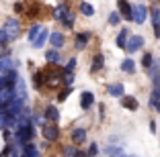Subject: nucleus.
I'll return each mask as SVG.
<instances>
[{
  "instance_id": "6e6552de",
  "label": "nucleus",
  "mask_w": 160,
  "mask_h": 157,
  "mask_svg": "<svg viewBox=\"0 0 160 157\" xmlns=\"http://www.w3.org/2000/svg\"><path fill=\"white\" fill-rule=\"evenodd\" d=\"M60 21L64 23V27H66V29H72V25H74V14H72V12H70L68 8H62Z\"/></svg>"
},
{
  "instance_id": "f03ea898",
  "label": "nucleus",
  "mask_w": 160,
  "mask_h": 157,
  "mask_svg": "<svg viewBox=\"0 0 160 157\" xmlns=\"http://www.w3.org/2000/svg\"><path fill=\"white\" fill-rule=\"evenodd\" d=\"M4 31H6V35H8V39H17L21 35V23L17 19H6Z\"/></svg>"
},
{
  "instance_id": "4be33fe9",
  "label": "nucleus",
  "mask_w": 160,
  "mask_h": 157,
  "mask_svg": "<svg viewBox=\"0 0 160 157\" xmlns=\"http://www.w3.org/2000/svg\"><path fill=\"white\" fill-rule=\"evenodd\" d=\"M39 31H41V27H39V25H33V27L29 29V35H27V37H29V43L35 41V37L39 35Z\"/></svg>"
},
{
  "instance_id": "f3484780",
  "label": "nucleus",
  "mask_w": 160,
  "mask_h": 157,
  "mask_svg": "<svg viewBox=\"0 0 160 157\" xmlns=\"http://www.w3.org/2000/svg\"><path fill=\"white\" fill-rule=\"evenodd\" d=\"M103 61H105V57L101 55V53H97V55L92 57V65H90V72H99V69L103 67Z\"/></svg>"
},
{
  "instance_id": "5701e85b",
  "label": "nucleus",
  "mask_w": 160,
  "mask_h": 157,
  "mask_svg": "<svg viewBox=\"0 0 160 157\" xmlns=\"http://www.w3.org/2000/svg\"><path fill=\"white\" fill-rule=\"evenodd\" d=\"M152 80H154L156 84H160V63H152Z\"/></svg>"
},
{
  "instance_id": "4468645a",
  "label": "nucleus",
  "mask_w": 160,
  "mask_h": 157,
  "mask_svg": "<svg viewBox=\"0 0 160 157\" xmlns=\"http://www.w3.org/2000/svg\"><path fill=\"white\" fill-rule=\"evenodd\" d=\"M84 139H86V131H84V129H80V127H78V129L72 131V141H74L76 145H80Z\"/></svg>"
},
{
  "instance_id": "f257e3e1",
  "label": "nucleus",
  "mask_w": 160,
  "mask_h": 157,
  "mask_svg": "<svg viewBox=\"0 0 160 157\" xmlns=\"http://www.w3.org/2000/svg\"><path fill=\"white\" fill-rule=\"evenodd\" d=\"M33 135H35V129L31 127V122L29 120H21L19 125H17V141L19 143H23V145H27L31 139H33Z\"/></svg>"
},
{
  "instance_id": "1a4fd4ad",
  "label": "nucleus",
  "mask_w": 160,
  "mask_h": 157,
  "mask_svg": "<svg viewBox=\"0 0 160 157\" xmlns=\"http://www.w3.org/2000/svg\"><path fill=\"white\" fill-rule=\"evenodd\" d=\"M92 104H94V96L90 92H82L80 94V106L84 108V110H88Z\"/></svg>"
},
{
  "instance_id": "7ed1b4c3",
  "label": "nucleus",
  "mask_w": 160,
  "mask_h": 157,
  "mask_svg": "<svg viewBox=\"0 0 160 157\" xmlns=\"http://www.w3.org/2000/svg\"><path fill=\"white\" fill-rule=\"evenodd\" d=\"M117 6H119V14H121L123 19L133 21V6L129 4L127 0H119V2H117Z\"/></svg>"
},
{
  "instance_id": "393cba45",
  "label": "nucleus",
  "mask_w": 160,
  "mask_h": 157,
  "mask_svg": "<svg viewBox=\"0 0 160 157\" xmlns=\"http://www.w3.org/2000/svg\"><path fill=\"white\" fill-rule=\"evenodd\" d=\"M37 10H39V6H37V2H33V4H27V12H25V14H27V16H37Z\"/></svg>"
},
{
  "instance_id": "a211bd4d",
  "label": "nucleus",
  "mask_w": 160,
  "mask_h": 157,
  "mask_svg": "<svg viewBox=\"0 0 160 157\" xmlns=\"http://www.w3.org/2000/svg\"><path fill=\"white\" fill-rule=\"evenodd\" d=\"M86 43H88V33H82L76 37V49H84Z\"/></svg>"
},
{
  "instance_id": "39448f33",
  "label": "nucleus",
  "mask_w": 160,
  "mask_h": 157,
  "mask_svg": "<svg viewBox=\"0 0 160 157\" xmlns=\"http://www.w3.org/2000/svg\"><path fill=\"white\" fill-rule=\"evenodd\" d=\"M12 98H17V100H21V102L27 100V86H25V80L17 78V90L12 92Z\"/></svg>"
},
{
  "instance_id": "6ab92c4d",
  "label": "nucleus",
  "mask_w": 160,
  "mask_h": 157,
  "mask_svg": "<svg viewBox=\"0 0 160 157\" xmlns=\"http://www.w3.org/2000/svg\"><path fill=\"white\" fill-rule=\"evenodd\" d=\"M127 35H129V31L127 29H121V33L117 35V47H123L125 49V43H127Z\"/></svg>"
},
{
  "instance_id": "72a5a7b5",
  "label": "nucleus",
  "mask_w": 160,
  "mask_h": 157,
  "mask_svg": "<svg viewBox=\"0 0 160 157\" xmlns=\"http://www.w3.org/2000/svg\"><path fill=\"white\" fill-rule=\"evenodd\" d=\"M97 153H99V147H97V145H90V149H88V155H97Z\"/></svg>"
},
{
  "instance_id": "9d476101",
  "label": "nucleus",
  "mask_w": 160,
  "mask_h": 157,
  "mask_svg": "<svg viewBox=\"0 0 160 157\" xmlns=\"http://www.w3.org/2000/svg\"><path fill=\"white\" fill-rule=\"evenodd\" d=\"M121 106L123 108H129V110H138V100L136 98H132V96H121Z\"/></svg>"
},
{
  "instance_id": "412c9836",
  "label": "nucleus",
  "mask_w": 160,
  "mask_h": 157,
  "mask_svg": "<svg viewBox=\"0 0 160 157\" xmlns=\"http://www.w3.org/2000/svg\"><path fill=\"white\" fill-rule=\"evenodd\" d=\"M121 69L125 72V74H133V72H136V63H133V59H125L121 63Z\"/></svg>"
},
{
  "instance_id": "423d86ee",
  "label": "nucleus",
  "mask_w": 160,
  "mask_h": 157,
  "mask_svg": "<svg viewBox=\"0 0 160 157\" xmlns=\"http://www.w3.org/2000/svg\"><path fill=\"white\" fill-rule=\"evenodd\" d=\"M43 137H45L47 141H56V139L60 137V129H58L56 125H45L43 127Z\"/></svg>"
},
{
  "instance_id": "a878e982",
  "label": "nucleus",
  "mask_w": 160,
  "mask_h": 157,
  "mask_svg": "<svg viewBox=\"0 0 160 157\" xmlns=\"http://www.w3.org/2000/svg\"><path fill=\"white\" fill-rule=\"evenodd\" d=\"M152 63H154V61H152V55H150V53H146V55L142 57V65H144V69H150Z\"/></svg>"
},
{
  "instance_id": "b1692460",
  "label": "nucleus",
  "mask_w": 160,
  "mask_h": 157,
  "mask_svg": "<svg viewBox=\"0 0 160 157\" xmlns=\"http://www.w3.org/2000/svg\"><path fill=\"white\" fill-rule=\"evenodd\" d=\"M45 59L52 61V63H58V61H60V55H58L56 49H52V51H47V53H45Z\"/></svg>"
},
{
  "instance_id": "aec40b11",
  "label": "nucleus",
  "mask_w": 160,
  "mask_h": 157,
  "mask_svg": "<svg viewBox=\"0 0 160 157\" xmlns=\"http://www.w3.org/2000/svg\"><path fill=\"white\" fill-rule=\"evenodd\" d=\"M80 12L84 14V16H92L94 8H92V4H88V2H80Z\"/></svg>"
},
{
  "instance_id": "9b49d317",
  "label": "nucleus",
  "mask_w": 160,
  "mask_h": 157,
  "mask_svg": "<svg viewBox=\"0 0 160 157\" xmlns=\"http://www.w3.org/2000/svg\"><path fill=\"white\" fill-rule=\"evenodd\" d=\"M150 14H152V25H154V35L160 37V8H154Z\"/></svg>"
},
{
  "instance_id": "7c9ffc66",
  "label": "nucleus",
  "mask_w": 160,
  "mask_h": 157,
  "mask_svg": "<svg viewBox=\"0 0 160 157\" xmlns=\"http://www.w3.org/2000/svg\"><path fill=\"white\" fill-rule=\"evenodd\" d=\"M74 67H76V59H70L68 65L64 67V72H66V74H72V69H74Z\"/></svg>"
},
{
  "instance_id": "2eb2a0df",
  "label": "nucleus",
  "mask_w": 160,
  "mask_h": 157,
  "mask_svg": "<svg viewBox=\"0 0 160 157\" xmlns=\"http://www.w3.org/2000/svg\"><path fill=\"white\" fill-rule=\"evenodd\" d=\"M45 41H47V31H45V29H41L39 35L35 37V41H33V47H35V49H39V47L45 45Z\"/></svg>"
},
{
  "instance_id": "ddd939ff",
  "label": "nucleus",
  "mask_w": 160,
  "mask_h": 157,
  "mask_svg": "<svg viewBox=\"0 0 160 157\" xmlns=\"http://www.w3.org/2000/svg\"><path fill=\"white\" fill-rule=\"evenodd\" d=\"M49 41H52L53 49H60V47H64V35L62 33H52L49 35Z\"/></svg>"
},
{
  "instance_id": "c756f323",
  "label": "nucleus",
  "mask_w": 160,
  "mask_h": 157,
  "mask_svg": "<svg viewBox=\"0 0 160 157\" xmlns=\"http://www.w3.org/2000/svg\"><path fill=\"white\" fill-rule=\"evenodd\" d=\"M23 155H37V149H35L33 145H27V147L23 149Z\"/></svg>"
},
{
  "instance_id": "bb28decb",
  "label": "nucleus",
  "mask_w": 160,
  "mask_h": 157,
  "mask_svg": "<svg viewBox=\"0 0 160 157\" xmlns=\"http://www.w3.org/2000/svg\"><path fill=\"white\" fill-rule=\"evenodd\" d=\"M105 153H107V155H123V149H119V147H107V149H105Z\"/></svg>"
},
{
  "instance_id": "20e7f679",
  "label": "nucleus",
  "mask_w": 160,
  "mask_h": 157,
  "mask_svg": "<svg viewBox=\"0 0 160 157\" xmlns=\"http://www.w3.org/2000/svg\"><path fill=\"white\" fill-rule=\"evenodd\" d=\"M142 45H144V39H142L140 35H133V37L127 39L125 49L129 51V53H136V51H140V49H142Z\"/></svg>"
},
{
  "instance_id": "c85d7f7f",
  "label": "nucleus",
  "mask_w": 160,
  "mask_h": 157,
  "mask_svg": "<svg viewBox=\"0 0 160 157\" xmlns=\"http://www.w3.org/2000/svg\"><path fill=\"white\" fill-rule=\"evenodd\" d=\"M6 41H10L8 35H6L4 29H0V47H4V45H6Z\"/></svg>"
},
{
  "instance_id": "cd10ccee",
  "label": "nucleus",
  "mask_w": 160,
  "mask_h": 157,
  "mask_svg": "<svg viewBox=\"0 0 160 157\" xmlns=\"http://www.w3.org/2000/svg\"><path fill=\"white\" fill-rule=\"evenodd\" d=\"M119 21H121V14L119 12H111L109 14V23L111 25H119Z\"/></svg>"
},
{
  "instance_id": "f704fd0d",
  "label": "nucleus",
  "mask_w": 160,
  "mask_h": 157,
  "mask_svg": "<svg viewBox=\"0 0 160 157\" xmlns=\"http://www.w3.org/2000/svg\"><path fill=\"white\" fill-rule=\"evenodd\" d=\"M158 98H160V84H158V90H156V92H154V96H152V102L156 104V100H158Z\"/></svg>"
},
{
  "instance_id": "c9c22d12",
  "label": "nucleus",
  "mask_w": 160,
  "mask_h": 157,
  "mask_svg": "<svg viewBox=\"0 0 160 157\" xmlns=\"http://www.w3.org/2000/svg\"><path fill=\"white\" fill-rule=\"evenodd\" d=\"M156 110H158V112H160V102H156Z\"/></svg>"
},
{
  "instance_id": "0eeeda50",
  "label": "nucleus",
  "mask_w": 160,
  "mask_h": 157,
  "mask_svg": "<svg viewBox=\"0 0 160 157\" xmlns=\"http://www.w3.org/2000/svg\"><path fill=\"white\" fill-rule=\"evenodd\" d=\"M146 14H148V10H146L144 4L133 6V21H136V23H144V21H146Z\"/></svg>"
},
{
  "instance_id": "473e14b6",
  "label": "nucleus",
  "mask_w": 160,
  "mask_h": 157,
  "mask_svg": "<svg viewBox=\"0 0 160 157\" xmlns=\"http://www.w3.org/2000/svg\"><path fill=\"white\" fill-rule=\"evenodd\" d=\"M68 94H70V90H62V92H60V96H58V100H60V102H64V100L68 98Z\"/></svg>"
},
{
  "instance_id": "dca6fc26",
  "label": "nucleus",
  "mask_w": 160,
  "mask_h": 157,
  "mask_svg": "<svg viewBox=\"0 0 160 157\" xmlns=\"http://www.w3.org/2000/svg\"><path fill=\"white\" fill-rule=\"evenodd\" d=\"M45 118L52 120V122H56V120L60 118V112H58V108H56V106H47V108H45Z\"/></svg>"
},
{
  "instance_id": "2f4dec72",
  "label": "nucleus",
  "mask_w": 160,
  "mask_h": 157,
  "mask_svg": "<svg viewBox=\"0 0 160 157\" xmlns=\"http://www.w3.org/2000/svg\"><path fill=\"white\" fill-rule=\"evenodd\" d=\"M64 153H66V155H80V151H78V149H74V147H66V149H64Z\"/></svg>"
},
{
  "instance_id": "f8f14e48",
  "label": "nucleus",
  "mask_w": 160,
  "mask_h": 157,
  "mask_svg": "<svg viewBox=\"0 0 160 157\" xmlns=\"http://www.w3.org/2000/svg\"><path fill=\"white\" fill-rule=\"evenodd\" d=\"M123 94H125V88H123V84H113V86H109V96L121 98Z\"/></svg>"
}]
</instances>
